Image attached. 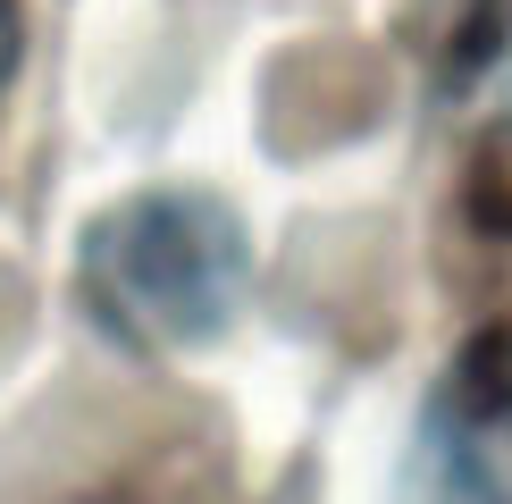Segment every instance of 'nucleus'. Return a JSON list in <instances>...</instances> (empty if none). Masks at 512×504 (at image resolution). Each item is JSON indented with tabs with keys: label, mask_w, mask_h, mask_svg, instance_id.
Returning <instances> with one entry per match:
<instances>
[{
	"label": "nucleus",
	"mask_w": 512,
	"mask_h": 504,
	"mask_svg": "<svg viewBox=\"0 0 512 504\" xmlns=\"http://www.w3.org/2000/svg\"><path fill=\"white\" fill-rule=\"evenodd\" d=\"M252 294V227L210 185H143L76 244L84 320L135 362H177L236 328Z\"/></svg>",
	"instance_id": "f257e3e1"
},
{
	"label": "nucleus",
	"mask_w": 512,
	"mask_h": 504,
	"mask_svg": "<svg viewBox=\"0 0 512 504\" xmlns=\"http://www.w3.org/2000/svg\"><path fill=\"white\" fill-rule=\"evenodd\" d=\"M395 504H512V320L471 328L429 378Z\"/></svg>",
	"instance_id": "f03ea898"
},
{
	"label": "nucleus",
	"mask_w": 512,
	"mask_h": 504,
	"mask_svg": "<svg viewBox=\"0 0 512 504\" xmlns=\"http://www.w3.org/2000/svg\"><path fill=\"white\" fill-rule=\"evenodd\" d=\"M420 42L445 84H471L512 51V0H420Z\"/></svg>",
	"instance_id": "7ed1b4c3"
},
{
	"label": "nucleus",
	"mask_w": 512,
	"mask_h": 504,
	"mask_svg": "<svg viewBox=\"0 0 512 504\" xmlns=\"http://www.w3.org/2000/svg\"><path fill=\"white\" fill-rule=\"evenodd\" d=\"M17 68H26V0H0V101H9Z\"/></svg>",
	"instance_id": "20e7f679"
}]
</instances>
